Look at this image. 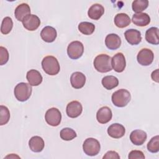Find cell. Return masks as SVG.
<instances>
[{
	"label": "cell",
	"mask_w": 159,
	"mask_h": 159,
	"mask_svg": "<svg viewBox=\"0 0 159 159\" xmlns=\"http://www.w3.org/2000/svg\"><path fill=\"white\" fill-rule=\"evenodd\" d=\"M112 58L106 54L98 55L94 60V68L100 73H107L112 70Z\"/></svg>",
	"instance_id": "cell-1"
},
{
	"label": "cell",
	"mask_w": 159,
	"mask_h": 159,
	"mask_svg": "<svg viewBox=\"0 0 159 159\" xmlns=\"http://www.w3.org/2000/svg\"><path fill=\"white\" fill-rule=\"evenodd\" d=\"M42 67L47 74L51 76L57 75L60 70L58 60L52 55L47 56L43 58L42 61Z\"/></svg>",
	"instance_id": "cell-2"
},
{
	"label": "cell",
	"mask_w": 159,
	"mask_h": 159,
	"mask_svg": "<svg viewBox=\"0 0 159 159\" xmlns=\"http://www.w3.org/2000/svg\"><path fill=\"white\" fill-rule=\"evenodd\" d=\"M131 99V95L125 89H120L112 94L111 100L113 104L119 107H123L127 105Z\"/></svg>",
	"instance_id": "cell-3"
},
{
	"label": "cell",
	"mask_w": 159,
	"mask_h": 159,
	"mask_svg": "<svg viewBox=\"0 0 159 159\" xmlns=\"http://www.w3.org/2000/svg\"><path fill=\"white\" fill-rule=\"evenodd\" d=\"M32 91V86L29 83L21 82L15 86L14 93L16 98L19 101L24 102L29 99Z\"/></svg>",
	"instance_id": "cell-4"
},
{
	"label": "cell",
	"mask_w": 159,
	"mask_h": 159,
	"mask_svg": "<svg viewBox=\"0 0 159 159\" xmlns=\"http://www.w3.org/2000/svg\"><path fill=\"white\" fill-rule=\"evenodd\" d=\"M83 149L86 155L91 157L96 156L100 151L101 145L97 139L90 137L84 141Z\"/></svg>",
	"instance_id": "cell-5"
},
{
	"label": "cell",
	"mask_w": 159,
	"mask_h": 159,
	"mask_svg": "<svg viewBox=\"0 0 159 159\" xmlns=\"http://www.w3.org/2000/svg\"><path fill=\"white\" fill-rule=\"evenodd\" d=\"M83 52L84 46L80 41H73L68 45L67 54L71 59L76 60L80 58L82 56Z\"/></svg>",
	"instance_id": "cell-6"
},
{
	"label": "cell",
	"mask_w": 159,
	"mask_h": 159,
	"mask_svg": "<svg viewBox=\"0 0 159 159\" xmlns=\"http://www.w3.org/2000/svg\"><path fill=\"white\" fill-rule=\"evenodd\" d=\"M45 121L51 126H58L61 120V114L60 111L55 107H52L48 109L45 115Z\"/></svg>",
	"instance_id": "cell-7"
},
{
	"label": "cell",
	"mask_w": 159,
	"mask_h": 159,
	"mask_svg": "<svg viewBox=\"0 0 159 159\" xmlns=\"http://www.w3.org/2000/svg\"><path fill=\"white\" fill-rule=\"evenodd\" d=\"M154 59V54L153 52L147 48L141 49L137 56L138 63L142 66H148L151 65Z\"/></svg>",
	"instance_id": "cell-8"
},
{
	"label": "cell",
	"mask_w": 159,
	"mask_h": 159,
	"mask_svg": "<svg viewBox=\"0 0 159 159\" xmlns=\"http://www.w3.org/2000/svg\"><path fill=\"white\" fill-rule=\"evenodd\" d=\"M112 67L117 73L122 72L126 66L125 58L122 53L119 52L115 54L112 58Z\"/></svg>",
	"instance_id": "cell-9"
},
{
	"label": "cell",
	"mask_w": 159,
	"mask_h": 159,
	"mask_svg": "<svg viewBox=\"0 0 159 159\" xmlns=\"http://www.w3.org/2000/svg\"><path fill=\"white\" fill-rule=\"evenodd\" d=\"M22 22L25 29L29 31H34L40 26V20L37 16L35 14H29L24 18Z\"/></svg>",
	"instance_id": "cell-10"
},
{
	"label": "cell",
	"mask_w": 159,
	"mask_h": 159,
	"mask_svg": "<svg viewBox=\"0 0 159 159\" xmlns=\"http://www.w3.org/2000/svg\"><path fill=\"white\" fill-rule=\"evenodd\" d=\"M83 111V106L78 101H73L69 102L66 108V114L69 117L76 118L80 116Z\"/></svg>",
	"instance_id": "cell-11"
},
{
	"label": "cell",
	"mask_w": 159,
	"mask_h": 159,
	"mask_svg": "<svg viewBox=\"0 0 159 159\" xmlns=\"http://www.w3.org/2000/svg\"><path fill=\"white\" fill-rule=\"evenodd\" d=\"M124 35L127 42L132 45H138L142 40L141 33L136 29H130L127 30L124 33Z\"/></svg>",
	"instance_id": "cell-12"
},
{
	"label": "cell",
	"mask_w": 159,
	"mask_h": 159,
	"mask_svg": "<svg viewBox=\"0 0 159 159\" xmlns=\"http://www.w3.org/2000/svg\"><path fill=\"white\" fill-rule=\"evenodd\" d=\"M112 117L111 109L107 106L101 107L96 113V119L100 124H106L109 122Z\"/></svg>",
	"instance_id": "cell-13"
},
{
	"label": "cell",
	"mask_w": 159,
	"mask_h": 159,
	"mask_svg": "<svg viewBox=\"0 0 159 159\" xmlns=\"http://www.w3.org/2000/svg\"><path fill=\"white\" fill-rule=\"evenodd\" d=\"M70 83L71 86L75 89L82 88L86 83V76L81 72H74L70 76Z\"/></svg>",
	"instance_id": "cell-14"
},
{
	"label": "cell",
	"mask_w": 159,
	"mask_h": 159,
	"mask_svg": "<svg viewBox=\"0 0 159 159\" xmlns=\"http://www.w3.org/2000/svg\"><path fill=\"white\" fill-rule=\"evenodd\" d=\"M125 133V129L124 125L119 123L111 124L107 129L108 135L114 139H119L122 137Z\"/></svg>",
	"instance_id": "cell-15"
},
{
	"label": "cell",
	"mask_w": 159,
	"mask_h": 159,
	"mask_svg": "<svg viewBox=\"0 0 159 159\" xmlns=\"http://www.w3.org/2000/svg\"><path fill=\"white\" fill-rule=\"evenodd\" d=\"M147 137V133L140 129L133 130L130 134V140L135 145H142L145 142Z\"/></svg>",
	"instance_id": "cell-16"
},
{
	"label": "cell",
	"mask_w": 159,
	"mask_h": 159,
	"mask_svg": "<svg viewBox=\"0 0 159 159\" xmlns=\"http://www.w3.org/2000/svg\"><path fill=\"white\" fill-rule=\"evenodd\" d=\"M57 36V30L52 26H45L40 32L42 39L47 43L53 42L56 39Z\"/></svg>",
	"instance_id": "cell-17"
},
{
	"label": "cell",
	"mask_w": 159,
	"mask_h": 159,
	"mask_svg": "<svg viewBox=\"0 0 159 159\" xmlns=\"http://www.w3.org/2000/svg\"><path fill=\"white\" fill-rule=\"evenodd\" d=\"M105 44L109 50H117L121 45L120 37L116 34H109L105 39Z\"/></svg>",
	"instance_id": "cell-18"
},
{
	"label": "cell",
	"mask_w": 159,
	"mask_h": 159,
	"mask_svg": "<svg viewBox=\"0 0 159 159\" xmlns=\"http://www.w3.org/2000/svg\"><path fill=\"white\" fill-rule=\"evenodd\" d=\"M29 14H30V8L27 3L20 4L14 11L15 17L19 21L22 22L24 18Z\"/></svg>",
	"instance_id": "cell-19"
},
{
	"label": "cell",
	"mask_w": 159,
	"mask_h": 159,
	"mask_svg": "<svg viewBox=\"0 0 159 159\" xmlns=\"http://www.w3.org/2000/svg\"><path fill=\"white\" fill-rule=\"evenodd\" d=\"M26 78L28 83L34 86H39L42 82V76L40 73L36 70H30L27 71L26 75Z\"/></svg>",
	"instance_id": "cell-20"
},
{
	"label": "cell",
	"mask_w": 159,
	"mask_h": 159,
	"mask_svg": "<svg viewBox=\"0 0 159 159\" xmlns=\"http://www.w3.org/2000/svg\"><path fill=\"white\" fill-rule=\"evenodd\" d=\"M132 22L139 27H144L148 25L150 22V17L147 13H135L132 17Z\"/></svg>",
	"instance_id": "cell-21"
},
{
	"label": "cell",
	"mask_w": 159,
	"mask_h": 159,
	"mask_svg": "<svg viewBox=\"0 0 159 159\" xmlns=\"http://www.w3.org/2000/svg\"><path fill=\"white\" fill-rule=\"evenodd\" d=\"M30 149L34 152H40L43 150L45 143L43 139L39 136H34L29 141Z\"/></svg>",
	"instance_id": "cell-22"
},
{
	"label": "cell",
	"mask_w": 159,
	"mask_h": 159,
	"mask_svg": "<svg viewBox=\"0 0 159 159\" xmlns=\"http://www.w3.org/2000/svg\"><path fill=\"white\" fill-rule=\"evenodd\" d=\"M104 8L100 4H93L88 11V15L89 18L93 20H98L104 14Z\"/></svg>",
	"instance_id": "cell-23"
},
{
	"label": "cell",
	"mask_w": 159,
	"mask_h": 159,
	"mask_svg": "<svg viewBox=\"0 0 159 159\" xmlns=\"http://www.w3.org/2000/svg\"><path fill=\"white\" fill-rule=\"evenodd\" d=\"M145 37L148 43L153 45H158V28L156 27H152L149 28L145 32Z\"/></svg>",
	"instance_id": "cell-24"
},
{
	"label": "cell",
	"mask_w": 159,
	"mask_h": 159,
	"mask_svg": "<svg viewBox=\"0 0 159 159\" xmlns=\"http://www.w3.org/2000/svg\"><path fill=\"white\" fill-rule=\"evenodd\" d=\"M114 24L119 28L127 27L131 22L130 17L125 13L117 14L114 17Z\"/></svg>",
	"instance_id": "cell-25"
},
{
	"label": "cell",
	"mask_w": 159,
	"mask_h": 159,
	"mask_svg": "<svg viewBox=\"0 0 159 159\" xmlns=\"http://www.w3.org/2000/svg\"><path fill=\"white\" fill-rule=\"evenodd\" d=\"M101 83L103 87L107 90H111L118 86L119 80L114 76L108 75L102 78Z\"/></svg>",
	"instance_id": "cell-26"
},
{
	"label": "cell",
	"mask_w": 159,
	"mask_h": 159,
	"mask_svg": "<svg viewBox=\"0 0 159 159\" xmlns=\"http://www.w3.org/2000/svg\"><path fill=\"white\" fill-rule=\"evenodd\" d=\"M78 30L79 31L84 35H91L94 30H95V25L89 22H80L78 25Z\"/></svg>",
	"instance_id": "cell-27"
},
{
	"label": "cell",
	"mask_w": 159,
	"mask_h": 159,
	"mask_svg": "<svg viewBox=\"0 0 159 159\" xmlns=\"http://www.w3.org/2000/svg\"><path fill=\"white\" fill-rule=\"evenodd\" d=\"M148 6V1L147 0H135L132 2V10L136 13H140L145 10Z\"/></svg>",
	"instance_id": "cell-28"
},
{
	"label": "cell",
	"mask_w": 159,
	"mask_h": 159,
	"mask_svg": "<svg viewBox=\"0 0 159 159\" xmlns=\"http://www.w3.org/2000/svg\"><path fill=\"white\" fill-rule=\"evenodd\" d=\"M60 135L62 140L66 141L71 140L76 138L77 136L76 132L73 129L68 127L61 129L60 133Z\"/></svg>",
	"instance_id": "cell-29"
},
{
	"label": "cell",
	"mask_w": 159,
	"mask_h": 159,
	"mask_svg": "<svg viewBox=\"0 0 159 159\" xmlns=\"http://www.w3.org/2000/svg\"><path fill=\"white\" fill-rule=\"evenodd\" d=\"M13 27V22L11 17H6L3 19L1 26V32L3 34H8L12 30Z\"/></svg>",
	"instance_id": "cell-30"
},
{
	"label": "cell",
	"mask_w": 159,
	"mask_h": 159,
	"mask_svg": "<svg viewBox=\"0 0 159 159\" xmlns=\"http://www.w3.org/2000/svg\"><path fill=\"white\" fill-rule=\"evenodd\" d=\"M147 150L151 153H157L159 151V136L152 137L147 143Z\"/></svg>",
	"instance_id": "cell-31"
},
{
	"label": "cell",
	"mask_w": 159,
	"mask_h": 159,
	"mask_svg": "<svg viewBox=\"0 0 159 159\" xmlns=\"http://www.w3.org/2000/svg\"><path fill=\"white\" fill-rule=\"evenodd\" d=\"M0 108V125H3L6 124L9 122L10 119V112L8 108L3 105H1Z\"/></svg>",
	"instance_id": "cell-32"
},
{
	"label": "cell",
	"mask_w": 159,
	"mask_h": 159,
	"mask_svg": "<svg viewBox=\"0 0 159 159\" xmlns=\"http://www.w3.org/2000/svg\"><path fill=\"white\" fill-rule=\"evenodd\" d=\"M9 52L7 50L2 47H0V65H3L6 64L9 60Z\"/></svg>",
	"instance_id": "cell-33"
},
{
	"label": "cell",
	"mask_w": 159,
	"mask_h": 159,
	"mask_svg": "<svg viewBox=\"0 0 159 159\" xmlns=\"http://www.w3.org/2000/svg\"><path fill=\"white\" fill-rule=\"evenodd\" d=\"M128 158H129V159H135V158L144 159L145 155L142 151L134 150H132L129 153Z\"/></svg>",
	"instance_id": "cell-34"
},
{
	"label": "cell",
	"mask_w": 159,
	"mask_h": 159,
	"mask_svg": "<svg viewBox=\"0 0 159 159\" xmlns=\"http://www.w3.org/2000/svg\"><path fill=\"white\" fill-rule=\"evenodd\" d=\"M103 159L104 158H116V159H119L120 158V156L119 155V154L115 152V151H108L107 153H106V154L103 156L102 157Z\"/></svg>",
	"instance_id": "cell-35"
},
{
	"label": "cell",
	"mask_w": 159,
	"mask_h": 159,
	"mask_svg": "<svg viewBox=\"0 0 159 159\" xmlns=\"http://www.w3.org/2000/svg\"><path fill=\"white\" fill-rule=\"evenodd\" d=\"M153 81L156 82H158V70L157 69L155 71H153L151 75Z\"/></svg>",
	"instance_id": "cell-36"
}]
</instances>
